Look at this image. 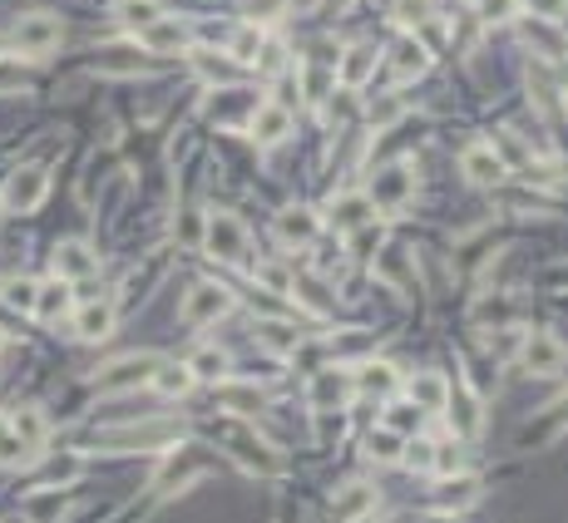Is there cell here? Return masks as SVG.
<instances>
[{"label":"cell","instance_id":"cell-45","mask_svg":"<svg viewBox=\"0 0 568 523\" xmlns=\"http://www.w3.org/2000/svg\"><path fill=\"white\" fill-rule=\"evenodd\" d=\"M420 424V410L416 405H390V414H386V430H396V434H410Z\"/></svg>","mask_w":568,"mask_h":523},{"label":"cell","instance_id":"cell-28","mask_svg":"<svg viewBox=\"0 0 568 523\" xmlns=\"http://www.w3.org/2000/svg\"><path fill=\"white\" fill-rule=\"evenodd\" d=\"M189 371H193V380H223V375H228V351L203 345V351L189 355Z\"/></svg>","mask_w":568,"mask_h":523},{"label":"cell","instance_id":"cell-20","mask_svg":"<svg viewBox=\"0 0 568 523\" xmlns=\"http://www.w3.org/2000/svg\"><path fill=\"white\" fill-rule=\"evenodd\" d=\"M371 509H376V489H371V484H347V489L331 493V513H337L341 523L366 519Z\"/></svg>","mask_w":568,"mask_h":523},{"label":"cell","instance_id":"cell-44","mask_svg":"<svg viewBox=\"0 0 568 523\" xmlns=\"http://www.w3.org/2000/svg\"><path fill=\"white\" fill-rule=\"evenodd\" d=\"M514 316V306L504 302V296H479V306H475V321H509Z\"/></svg>","mask_w":568,"mask_h":523},{"label":"cell","instance_id":"cell-39","mask_svg":"<svg viewBox=\"0 0 568 523\" xmlns=\"http://www.w3.org/2000/svg\"><path fill=\"white\" fill-rule=\"evenodd\" d=\"M114 444H163V440H173V424H144V430H120V434H110Z\"/></svg>","mask_w":568,"mask_h":523},{"label":"cell","instance_id":"cell-36","mask_svg":"<svg viewBox=\"0 0 568 523\" xmlns=\"http://www.w3.org/2000/svg\"><path fill=\"white\" fill-rule=\"evenodd\" d=\"M252 276H258L268 292H277V296H292V282H297V276H292L282 262H258V266H252Z\"/></svg>","mask_w":568,"mask_h":523},{"label":"cell","instance_id":"cell-51","mask_svg":"<svg viewBox=\"0 0 568 523\" xmlns=\"http://www.w3.org/2000/svg\"><path fill=\"white\" fill-rule=\"evenodd\" d=\"M356 0H321V15H347Z\"/></svg>","mask_w":568,"mask_h":523},{"label":"cell","instance_id":"cell-34","mask_svg":"<svg viewBox=\"0 0 568 523\" xmlns=\"http://www.w3.org/2000/svg\"><path fill=\"white\" fill-rule=\"evenodd\" d=\"M218 400L228 405V410H238V414H258L262 410V395L252 390V385H223Z\"/></svg>","mask_w":568,"mask_h":523},{"label":"cell","instance_id":"cell-49","mask_svg":"<svg viewBox=\"0 0 568 523\" xmlns=\"http://www.w3.org/2000/svg\"><path fill=\"white\" fill-rule=\"evenodd\" d=\"M406 459L410 464H416V469H435V444H425V440H420V444H406Z\"/></svg>","mask_w":568,"mask_h":523},{"label":"cell","instance_id":"cell-52","mask_svg":"<svg viewBox=\"0 0 568 523\" xmlns=\"http://www.w3.org/2000/svg\"><path fill=\"white\" fill-rule=\"evenodd\" d=\"M351 523H371V513H366V519H351Z\"/></svg>","mask_w":568,"mask_h":523},{"label":"cell","instance_id":"cell-16","mask_svg":"<svg viewBox=\"0 0 568 523\" xmlns=\"http://www.w3.org/2000/svg\"><path fill=\"white\" fill-rule=\"evenodd\" d=\"M94 272H100V257H94L84 242L55 247V276H60V282H84V276H94Z\"/></svg>","mask_w":568,"mask_h":523},{"label":"cell","instance_id":"cell-21","mask_svg":"<svg viewBox=\"0 0 568 523\" xmlns=\"http://www.w3.org/2000/svg\"><path fill=\"white\" fill-rule=\"evenodd\" d=\"M351 385H356V395H396L400 375H396L390 361H366L356 375H351Z\"/></svg>","mask_w":568,"mask_h":523},{"label":"cell","instance_id":"cell-46","mask_svg":"<svg viewBox=\"0 0 568 523\" xmlns=\"http://www.w3.org/2000/svg\"><path fill=\"white\" fill-rule=\"evenodd\" d=\"M475 5L485 10L489 25H504V20H514V15H519V0H475Z\"/></svg>","mask_w":568,"mask_h":523},{"label":"cell","instance_id":"cell-31","mask_svg":"<svg viewBox=\"0 0 568 523\" xmlns=\"http://www.w3.org/2000/svg\"><path fill=\"white\" fill-rule=\"evenodd\" d=\"M262 39H268V35H262V25H252V20H248V25H238V35L228 39V55L238 59V65H252L258 49H262Z\"/></svg>","mask_w":568,"mask_h":523},{"label":"cell","instance_id":"cell-32","mask_svg":"<svg viewBox=\"0 0 568 523\" xmlns=\"http://www.w3.org/2000/svg\"><path fill=\"white\" fill-rule=\"evenodd\" d=\"M193 65H198V75L208 79V84H232V79L242 75L238 59H218V55H193Z\"/></svg>","mask_w":568,"mask_h":523},{"label":"cell","instance_id":"cell-5","mask_svg":"<svg viewBox=\"0 0 568 523\" xmlns=\"http://www.w3.org/2000/svg\"><path fill=\"white\" fill-rule=\"evenodd\" d=\"M568 365V345L554 331H529L519 341V371L524 375H558Z\"/></svg>","mask_w":568,"mask_h":523},{"label":"cell","instance_id":"cell-27","mask_svg":"<svg viewBox=\"0 0 568 523\" xmlns=\"http://www.w3.org/2000/svg\"><path fill=\"white\" fill-rule=\"evenodd\" d=\"M258 341L268 345V351L287 355V351H297V345H302V331L292 321H258Z\"/></svg>","mask_w":568,"mask_h":523},{"label":"cell","instance_id":"cell-25","mask_svg":"<svg viewBox=\"0 0 568 523\" xmlns=\"http://www.w3.org/2000/svg\"><path fill=\"white\" fill-rule=\"evenodd\" d=\"M149 385H154L159 395H169V400H183V395L193 390V371H189V361H183V365L159 361V371L149 375Z\"/></svg>","mask_w":568,"mask_h":523},{"label":"cell","instance_id":"cell-24","mask_svg":"<svg viewBox=\"0 0 568 523\" xmlns=\"http://www.w3.org/2000/svg\"><path fill=\"white\" fill-rule=\"evenodd\" d=\"M524 35H529V45H538L548 59H568V39L558 35V20H544V15L524 20Z\"/></svg>","mask_w":568,"mask_h":523},{"label":"cell","instance_id":"cell-10","mask_svg":"<svg viewBox=\"0 0 568 523\" xmlns=\"http://www.w3.org/2000/svg\"><path fill=\"white\" fill-rule=\"evenodd\" d=\"M459 173H465L475 187H499L504 173H509V163L495 154V144H469L465 154H459Z\"/></svg>","mask_w":568,"mask_h":523},{"label":"cell","instance_id":"cell-12","mask_svg":"<svg viewBox=\"0 0 568 523\" xmlns=\"http://www.w3.org/2000/svg\"><path fill=\"white\" fill-rule=\"evenodd\" d=\"M248 134H252V144H262V148L282 144V138L292 134V109L287 104H268V99H262V104L252 109V118H248Z\"/></svg>","mask_w":568,"mask_h":523},{"label":"cell","instance_id":"cell-38","mask_svg":"<svg viewBox=\"0 0 568 523\" xmlns=\"http://www.w3.org/2000/svg\"><path fill=\"white\" fill-rule=\"evenodd\" d=\"M100 69H104V75H144V59L134 55V49H104Z\"/></svg>","mask_w":568,"mask_h":523},{"label":"cell","instance_id":"cell-9","mask_svg":"<svg viewBox=\"0 0 568 523\" xmlns=\"http://www.w3.org/2000/svg\"><path fill=\"white\" fill-rule=\"evenodd\" d=\"M159 361L163 355H154V351H144V355H120L114 365H104L100 371V390H134V385H144L154 371H159Z\"/></svg>","mask_w":568,"mask_h":523},{"label":"cell","instance_id":"cell-41","mask_svg":"<svg viewBox=\"0 0 568 523\" xmlns=\"http://www.w3.org/2000/svg\"><path fill=\"white\" fill-rule=\"evenodd\" d=\"M252 65L262 69V75H277V69H287V45L282 39H262V49H258V59Z\"/></svg>","mask_w":568,"mask_h":523},{"label":"cell","instance_id":"cell-15","mask_svg":"<svg viewBox=\"0 0 568 523\" xmlns=\"http://www.w3.org/2000/svg\"><path fill=\"white\" fill-rule=\"evenodd\" d=\"M277 242H287V247H307L311 237L321 232V217L311 213V207H282L277 213Z\"/></svg>","mask_w":568,"mask_h":523},{"label":"cell","instance_id":"cell-35","mask_svg":"<svg viewBox=\"0 0 568 523\" xmlns=\"http://www.w3.org/2000/svg\"><path fill=\"white\" fill-rule=\"evenodd\" d=\"M114 15L124 20V25H149V20H159L163 10H159V0H120V5H114Z\"/></svg>","mask_w":568,"mask_h":523},{"label":"cell","instance_id":"cell-4","mask_svg":"<svg viewBox=\"0 0 568 523\" xmlns=\"http://www.w3.org/2000/svg\"><path fill=\"white\" fill-rule=\"evenodd\" d=\"M232 311V292L218 282H193L189 292H183V306H179V321L183 326H208L218 321V316Z\"/></svg>","mask_w":568,"mask_h":523},{"label":"cell","instance_id":"cell-26","mask_svg":"<svg viewBox=\"0 0 568 523\" xmlns=\"http://www.w3.org/2000/svg\"><path fill=\"white\" fill-rule=\"evenodd\" d=\"M11 430L25 440V450H41V444H45V434H50V430H45L41 405H21V410L11 414Z\"/></svg>","mask_w":568,"mask_h":523},{"label":"cell","instance_id":"cell-40","mask_svg":"<svg viewBox=\"0 0 568 523\" xmlns=\"http://www.w3.org/2000/svg\"><path fill=\"white\" fill-rule=\"evenodd\" d=\"M347 237H351V247H356V257H371L380 242H386V227H380L376 217H371L366 227H356V232H347Z\"/></svg>","mask_w":568,"mask_h":523},{"label":"cell","instance_id":"cell-43","mask_svg":"<svg viewBox=\"0 0 568 523\" xmlns=\"http://www.w3.org/2000/svg\"><path fill=\"white\" fill-rule=\"evenodd\" d=\"M400 114H406V104H400V99L396 94H386V99H380V104L376 109H371V128H376V134H386V128L390 124H396V118Z\"/></svg>","mask_w":568,"mask_h":523},{"label":"cell","instance_id":"cell-14","mask_svg":"<svg viewBox=\"0 0 568 523\" xmlns=\"http://www.w3.org/2000/svg\"><path fill=\"white\" fill-rule=\"evenodd\" d=\"M376 65H380V49H376V45H351L347 55L337 59L341 89H366L371 75H376Z\"/></svg>","mask_w":568,"mask_h":523},{"label":"cell","instance_id":"cell-13","mask_svg":"<svg viewBox=\"0 0 568 523\" xmlns=\"http://www.w3.org/2000/svg\"><path fill=\"white\" fill-rule=\"evenodd\" d=\"M351 395H356V385H351L347 371H317L307 385V400L317 405V410H341Z\"/></svg>","mask_w":568,"mask_h":523},{"label":"cell","instance_id":"cell-11","mask_svg":"<svg viewBox=\"0 0 568 523\" xmlns=\"http://www.w3.org/2000/svg\"><path fill=\"white\" fill-rule=\"evenodd\" d=\"M189 39L193 35L179 15H159V20H149V25H139V45L149 49V55H183Z\"/></svg>","mask_w":568,"mask_h":523},{"label":"cell","instance_id":"cell-22","mask_svg":"<svg viewBox=\"0 0 568 523\" xmlns=\"http://www.w3.org/2000/svg\"><path fill=\"white\" fill-rule=\"evenodd\" d=\"M70 306H75L70 282H60V276H55V282H41L31 316H41V321H65V316H70Z\"/></svg>","mask_w":568,"mask_h":523},{"label":"cell","instance_id":"cell-50","mask_svg":"<svg viewBox=\"0 0 568 523\" xmlns=\"http://www.w3.org/2000/svg\"><path fill=\"white\" fill-rule=\"evenodd\" d=\"M529 15H544V20H564V0H529Z\"/></svg>","mask_w":568,"mask_h":523},{"label":"cell","instance_id":"cell-17","mask_svg":"<svg viewBox=\"0 0 568 523\" xmlns=\"http://www.w3.org/2000/svg\"><path fill=\"white\" fill-rule=\"evenodd\" d=\"M430 69V49L420 45L416 35H400L396 45H390V75L406 84V79H416V75H425Z\"/></svg>","mask_w":568,"mask_h":523},{"label":"cell","instance_id":"cell-19","mask_svg":"<svg viewBox=\"0 0 568 523\" xmlns=\"http://www.w3.org/2000/svg\"><path fill=\"white\" fill-rule=\"evenodd\" d=\"M371 217H376V207H371L366 193H341L337 203H331V227H337V232H356Z\"/></svg>","mask_w":568,"mask_h":523},{"label":"cell","instance_id":"cell-8","mask_svg":"<svg viewBox=\"0 0 568 523\" xmlns=\"http://www.w3.org/2000/svg\"><path fill=\"white\" fill-rule=\"evenodd\" d=\"M371 272H376V282H386L390 292H410V286H416V262H410V252L396 242H380L376 252H371Z\"/></svg>","mask_w":568,"mask_h":523},{"label":"cell","instance_id":"cell-33","mask_svg":"<svg viewBox=\"0 0 568 523\" xmlns=\"http://www.w3.org/2000/svg\"><path fill=\"white\" fill-rule=\"evenodd\" d=\"M35 292H41V282H31V276H11V282L0 286V302L15 306V311H35Z\"/></svg>","mask_w":568,"mask_h":523},{"label":"cell","instance_id":"cell-6","mask_svg":"<svg viewBox=\"0 0 568 523\" xmlns=\"http://www.w3.org/2000/svg\"><path fill=\"white\" fill-rule=\"evenodd\" d=\"M60 35H65V25L55 15H25L21 25L11 30V45L21 49V55H31V59H41V55H50L55 45H60Z\"/></svg>","mask_w":568,"mask_h":523},{"label":"cell","instance_id":"cell-29","mask_svg":"<svg viewBox=\"0 0 568 523\" xmlns=\"http://www.w3.org/2000/svg\"><path fill=\"white\" fill-rule=\"evenodd\" d=\"M455 385H459V405L445 400V405H455V430H459V434H475V430H479V395L469 390L465 375H455Z\"/></svg>","mask_w":568,"mask_h":523},{"label":"cell","instance_id":"cell-48","mask_svg":"<svg viewBox=\"0 0 568 523\" xmlns=\"http://www.w3.org/2000/svg\"><path fill=\"white\" fill-rule=\"evenodd\" d=\"M242 10H248L252 25H262V20H277L282 15V0H248Z\"/></svg>","mask_w":568,"mask_h":523},{"label":"cell","instance_id":"cell-2","mask_svg":"<svg viewBox=\"0 0 568 523\" xmlns=\"http://www.w3.org/2000/svg\"><path fill=\"white\" fill-rule=\"evenodd\" d=\"M45 193H50V173H45L41 163H25V168H15V173L5 178V187H0V207H5V213H35V207L45 203Z\"/></svg>","mask_w":568,"mask_h":523},{"label":"cell","instance_id":"cell-37","mask_svg":"<svg viewBox=\"0 0 568 523\" xmlns=\"http://www.w3.org/2000/svg\"><path fill=\"white\" fill-rule=\"evenodd\" d=\"M25 459H31L25 440L11 430V414H0V464H25Z\"/></svg>","mask_w":568,"mask_h":523},{"label":"cell","instance_id":"cell-3","mask_svg":"<svg viewBox=\"0 0 568 523\" xmlns=\"http://www.w3.org/2000/svg\"><path fill=\"white\" fill-rule=\"evenodd\" d=\"M371 207L376 213H400V207L416 197V168L410 163H386L376 168V178H371Z\"/></svg>","mask_w":568,"mask_h":523},{"label":"cell","instance_id":"cell-1","mask_svg":"<svg viewBox=\"0 0 568 523\" xmlns=\"http://www.w3.org/2000/svg\"><path fill=\"white\" fill-rule=\"evenodd\" d=\"M203 252L213 262H242L248 257V227L228 213V207H213L208 223H203Z\"/></svg>","mask_w":568,"mask_h":523},{"label":"cell","instance_id":"cell-18","mask_svg":"<svg viewBox=\"0 0 568 523\" xmlns=\"http://www.w3.org/2000/svg\"><path fill=\"white\" fill-rule=\"evenodd\" d=\"M75 331H80L84 341H104V336L114 331V302H110V296H94V302H84L80 316H75Z\"/></svg>","mask_w":568,"mask_h":523},{"label":"cell","instance_id":"cell-23","mask_svg":"<svg viewBox=\"0 0 568 523\" xmlns=\"http://www.w3.org/2000/svg\"><path fill=\"white\" fill-rule=\"evenodd\" d=\"M406 395H410V405H416V410H445L450 380H445V375H435V371H425V375H416V380L406 385Z\"/></svg>","mask_w":568,"mask_h":523},{"label":"cell","instance_id":"cell-30","mask_svg":"<svg viewBox=\"0 0 568 523\" xmlns=\"http://www.w3.org/2000/svg\"><path fill=\"white\" fill-rule=\"evenodd\" d=\"M400 450H406V434L386 430V424L366 434V454H371L376 464H396V459H400Z\"/></svg>","mask_w":568,"mask_h":523},{"label":"cell","instance_id":"cell-7","mask_svg":"<svg viewBox=\"0 0 568 523\" xmlns=\"http://www.w3.org/2000/svg\"><path fill=\"white\" fill-rule=\"evenodd\" d=\"M228 444H232V454H238L248 469H258V474H282V454L272 450V444L262 440L258 430H248V424H232V430H228Z\"/></svg>","mask_w":568,"mask_h":523},{"label":"cell","instance_id":"cell-42","mask_svg":"<svg viewBox=\"0 0 568 523\" xmlns=\"http://www.w3.org/2000/svg\"><path fill=\"white\" fill-rule=\"evenodd\" d=\"M445 35H450V30H445V20H440V15H425L416 25V39L430 49V55H435V49H445Z\"/></svg>","mask_w":568,"mask_h":523},{"label":"cell","instance_id":"cell-47","mask_svg":"<svg viewBox=\"0 0 568 523\" xmlns=\"http://www.w3.org/2000/svg\"><path fill=\"white\" fill-rule=\"evenodd\" d=\"M425 15H430L425 0H396V20H400V25H420Z\"/></svg>","mask_w":568,"mask_h":523}]
</instances>
